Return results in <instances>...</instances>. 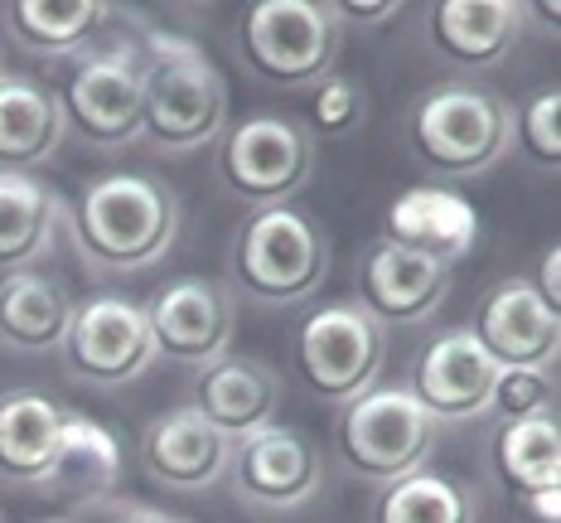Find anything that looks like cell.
Listing matches in <instances>:
<instances>
[{"label":"cell","mask_w":561,"mask_h":523,"mask_svg":"<svg viewBox=\"0 0 561 523\" xmlns=\"http://www.w3.org/2000/svg\"><path fill=\"white\" fill-rule=\"evenodd\" d=\"M73 248L92 272H146L174 248L180 200L146 170H112L83 184L73 204Z\"/></svg>","instance_id":"6da1fadb"},{"label":"cell","mask_w":561,"mask_h":523,"mask_svg":"<svg viewBox=\"0 0 561 523\" xmlns=\"http://www.w3.org/2000/svg\"><path fill=\"white\" fill-rule=\"evenodd\" d=\"M228 132V83L194 39L150 30L140 49V136L165 156H194Z\"/></svg>","instance_id":"7a4b0ae2"},{"label":"cell","mask_w":561,"mask_h":523,"mask_svg":"<svg viewBox=\"0 0 561 523\" xmlns=\"http://www.w3.org/2000/svg\"><path fill=\"white\" fill-rule=\"evenodd\" d=\"M330 276V232L300 204L256 208L228 248V291L256 306H300Z\"/></svg>","instance_id":"3957f363"},{"label":"cell","mask_w":561,"mask_h":523,"mask_svg":"<svg viewBox=\"0 0 561 523\" xmlns=\"http://www.w3.org/2000/svg\"><path fill=\"white\" fill-rule=\"evenodd\" d=\"M513 146V107L479 83H436L407 112V150L436 180L489 174Z\"/></svg>","instance_id":"277c9868"},{"label":"cell","mask_w":561,"mask_h":523,"mask_svg":"<svg viewBox=\"0 0 561 523\" xmlns=\"http://www.w3.org/2000/svg\"><path fill=\"white\" fill-rule=\"evenodd\" d=\"M436 432L440 427L421 412L407 388H368L364 398L339 407L334 451L354 480L388 490L431 461Z\"/></svg>","instance_id":"5b68a950"},{"label":"cell","mask_w":561,"mask_h":523,"mask_svg":"<svg viewBox=\"0 0 561 523\" xmlns=\"http://www.w3.org/2000/svg\"><path fill=\"white\" fill-rule=\"evenodd\" d=\"M290 364L296 378L320 402H354L368 388H378L382 364H388V330L373 325L358 300H324L296 325L290 340Z\"/></svg>","instance_id":"8992f818"},{"label":"cell","mask_w":561,"mask_h":523,"mask_svg":"<svg viewBox=\"0 0 561 523\" xmlns=\"http://www.w3.org/2000/svg\"><path fill=\"white\" fill-rule=\"evenodd\" d=\"M344 49V30L320 0H262L242 20L238 54L252 78L276 88L324 83Z\"/></svg>","instance_id":"52a82bcc"},{"label":"cell","mask_w":561,"mask_h":523,"mask_svg":"<svg viewBox=\"0 0 561 523\" xmlns=\"http://www.w3.org/2000/svg\"><path fill=\"white\" fill-rule=\"evenodd\" d=\"M314 174V136L280 112H252L218 136V180L252 208L296 204Z\"/></svg>","instance_id":"ba28073f"},{"label":"cell","mask_w":561,"mask_h":523,"mask_svg":"<svg viewBox=\"0 0 561 523\" xmlns=\"http://www.w3.org/2000/svg\"><path fill=\"white\" fill-rule=\"evenodd\" d=\"M156 344V359H170L180 368H208L232 354V330H238V296L214 282V276H170L156 286L140 306Z\"/></svg>","instance_id":"9c48e42d"},{"label":"cell","mask_w":561,"mask_h":523,"mask_svg":"<svg viewBox=\"0 0 561 523\" xmlns=\"http://www.w3.org/2000/svg\"><path fill=\"white\" fill-rule=\"evenodd\" d=\"M54 98L64 107V126L88 146L122 150L140 141V49L112 44L83 54Z\"/></svg>","instance_id":"30bf717a"},{"label":"cell","mask_w":561,"mask_h":523,"mask_svg":"<svg viewBox=\"0 0 561 523\" xmlns=\"http://www.w3.org/2000/svg\"><path fill=\"white\" fill-rule=\"evenodd\" d=\"M58 354H64L68 378L88 388H126L156 364V344H150L140 306L112 291L73 300V320H68Z\"/></svg>","instance_id":"8fae6325"},{"label":"cell","mask_w":561,"mask_h":523,"mask_svg":"<svg viewBox=\"0 0 561 523\" xmlns=\"http://www.w3.org/2000/svg\"><path fill=\"white\" fill-rule=\"evenodd\" d=\"M224 480L232 485V494L242 504L286 514V509H300L320 494L324 461H320V446L300 427L272 422L262 432L232 441V461H228Z\"/></svg>","instance_id":"7c38bea8"},{"label":"cell","mask_w":561,"mask_h":523,"mask_svg":"<svg viewBox=\"0 0 561 523\" xmlns=\"http://www.w3.org/2000/svg\"><path fill=\"white\" fill-rule=\"evenodd\" d=\"M455 272L436 258H421L412 248H397V242L378 238L364 248L354 272L358 306L373 316V325L392 330V325H421L431 320L450 296Z\"/></svg>","instance_id":"4fadbf2b"},{"label":"cell","mask_w":561,"mask_h":523,"mask_svg":"<svg viewBox=\"0 0 561 523\" xmlns=\"http://www.w3.org/2000/svg\"><path fill=\"white\" fill-rule=\"evenodd\" d=\"M499 364L479 349L470 330H446L436 334L412 364V383L407 393L436 427L446 422H479L489 417V398H494Z\"/></svg>","instance_id":"5bb4252c"},{"label":"cell","mask_w":561,"mask_h":523,"mask_svg":"<svg viewBox=\"0 0 561 523\" xmlns=\"http://www.w3.org/2000/svg\"><path fill=\"white\" fill-rule=\"evenodd\" d=\"M470 334L499 368H537V374H552L557 368L561 320L523 276L499 282L479 300Z\"/></svg>","instance_id":"9a60e30c"},{"label":"cell","mask_w":561,"mask_h":523,"mask_svg":"<svg viewBox=\"0 0 561 523\" xmlns=\"http://www.w3.org/2000/svg\"><path fill=\"white\" fill-rule=\"evenodd\" d=\"M228 461L232 441L190 402L150 417L146 432H140V465H146L150 480L174 494H198L224 485Z\"/></svg>","instance_id":"2e32d148"},{"label":"cell","mask_w":561,"mask_h":523,"mask_svg":"<svg viewBox=\"0 0 561 523\" xmlns=\"http://www.w3.org/2000/svg\"><path fill=\"white\" fill-rule=\"evenodd\" d=\"M228 441H242L276 422L280 412V374L256 354H224L218 364L198 368L194 402Z\"/></svg>","instance_id":"e0dca14e"},{"label":"cell","mask_w":561,"mask_h":523,"mask_svg":"<svg viewBox=\"0 0 561 523\" xmlns=\"http://www.w3.org/2000/svg\"><path fill=\"white\" fill-rule=\"evenodd\" d=\"M523 0H440L426 15L431 49L455 68H494L523 39Z\"/></svg>","instance_id":"ac0fdd59"},{"label":"cell","mask_w":561,"mask_h":523,"mask_svg":"<svg viewBox=\"0 0 561 523\" xmlns=\"http://www.w3.org/2000/svg\"><path fill=\"white\" fill-rule=\"evenodd\" d=\"M388 242L412 248L421 258H436L455 266L479 238V214L470 200L450 194L446 184H416V190L397 194V204L388 208Z\"/></svg>","instance_id":"d6986e66"},{"label":"cell","mask_w":561,"mask_h":523,"mask_svg":"<svg viewBox=\"0 0 561 523\" xmlns=\"http://www.w3.org/2000/svg\"><path fill=\"white\" fill-rule=\"evenodd\" d=\"M64 422H68V407L54 402L49 393H34V388L0 393V480L39 490L49 480Z\"/></svg>","instance_id":"ffe728a7"},{"label":"cell","mask_w":561,"mask_h":523,"mask_svg":"<svg viewBox=\"0 0 561 523\" xmlns=\"http://www.w3.org/2000/svg\"><path fill=\"white\" fill-rule=\"evenodd\" d=\"M68 320H73V296L58 276L39 272V266L0 276V349L49 354L64 344Z\"/></svg>","instance_id":"44dd1931"},{"label":"cell","mask_w":561,"mask_h":523,"mask_svg":"<svg viewBox=\"0 0 561 523\" xmlns=\"http://www.w3.org/2000/svg\"><path fill=\"white\" fill-rule=\"evenodd\" d=\"M68 126L54 88L39 78L10 73L0 83V170H30L44 166L64 146Z\"/></svg>","instance_id":"7402d4cb"},{"label":"cell","mask_w":561,"mask_h":523,"mask_svg":"<svg viewBox=\"0 0 561 523\" xmlns=\"http://www.w3.org/2000/svg\"><path fill=\"white\" fill-rule=\"evenodd\" d=\"M64 204L39 174L0 170V272H30L54 248Z\"/></svg>","instance_id":"603a6c76"},{"label":"cell","mask_w":561,"mask_h":523,"mask_svg":"<svg viewBox=\"0 0 561 523\" xmlns=\"http://www.w3.org/2000/svg\"><path fill=\"white\" fill-rule=\"evenodd\" d=\"M116 480H122V446H116V436L102 422L68 407L49 480L39 490L58 499H78V504H98V499H107L116 490Z\"/></svg>","instance_id":"cb8c5ba5"},{"label":"cell","mask_w":561,"mask_h":523,"mask_svg":"<svg viewBox=\"0 0 561 523\" xmlns=\"http://www.w3.org/2000/svg\"><path fill=\"white\" fill-rule=\"evenodd\" d=\"M494 475L504 480V490L513 494H537V490H557L561 485V427L557 412L542 417H523V422H504L494 432L489 446Z\"/></svg>","instance_id":"d4e9b609"},{"label":"cell","mask_w":561,"mask_h":523,"mask_svg":"<svg viewBox=\"0 0 561 523\" xmlns=\"http://www.w3.org/2000/svg\"><path fill=\"white\" fill-rule=\"evenodd\" d=\"M107 20L102 0H15L5 10L10 39L25 54L39 58H68L98 34V25Z\"/></svg>","instance_id":"484cf974"},{"label":"cell","mask_w":561,"mask_h":523,"mask_svg":"<svg viewBox=\"0 0 561 523\" xmlns=\"http://www.w3.org/2000/svg\"><path fill=\"white\" fill-rule=\"evenodd\" d=\"M373 523H479V494L460 475L421 465L378 494Z\"/></svg>","instance_id":"4316f807"},{"label":"cell","mask_w":561,"mask_h":523,"mask_svg":"<svg viewBox=\"0 0 561 523\" xmlns=\"http://www.w3.org/2000/svg\"><path fill=\"white\" fill-rule=\"evenodd\" d=\"M513 141L523 146V156L542 170H557L561 160V92L542 88L537 98L513 116Z\"/></svg>","instance_id":"83f0119b"},{"label":"cell","mask_w":561,"mask_h":523,"mask_svg":"<svg viewBox=\"0 0 561 523\" xmlns=\"http://www.w3.org/2000/svg\"><path fill=\"white\" fill-rule=\"evenodd\" d=\"M542 412H557L552 374H537V368H499L489 417H499V422H523V417H542Z\"/></svg>","instance_id":"f1b7e54d"},{"label":"cell","mask_w":561,"mask_h":523,"mask_svg":"<svg viewBox=\"0 0 561 523\" xmlns=\"http://www.w3.org/2000/svg\"><path fill=\"white\" fill-rule=\"evenodd\" d=\"M364 112H368V98L354 78L344 73H330L324 83H314V98H310V136H348L364 126Z\"/></svg>","instance_id":"f546056e"},{"label":"cell","mask_w":561,"mask_h":523,"mask_svg":"<svg viewBox=\"0 0 561 523\" xmlns=\"http://www.w3.org/2000/svg\"><path fill=\"white\" fill-rule=\"evenodd\" d=\"M397 10H402V0H339V5H330V15L344 30V25H388V20H397Z\"/></svg>","instance_id":"4dcf8cb0"},{"label":"cell","mask_w":561,"mask_h":523,"mask_svg":"<svg viewBox=\"0 0 561 523\" xmlns=\"http://www.w3.org/2000/svg\"><path fill=\"white\" fill-rule=\"evenodd\" d=\"M557 266H561V252L547 248L542 262H537V282H533V291H537V296H542L552 310H557Z\"/></svg>","instance_id":"1f68e13d"},{"label":"cell","mask_w":561,"mask_h":523,"mask_svg":"<svg viewBox=\"0 0 561 523\" xmlns=\"http://www.w3.org/2000/svg\"><path fill=\"white\" fill-rule=\"evenodd\" d=\"M523 504H528V514H533L537 523H557V519H561V485H557V490L523 494Z\"/></svg>","instance_id":"d6a6232c"},{"label":"cell","mask_w":561,"mask_h":523,"mask_svg":"<svg viewBox=\"0 0 561 523\" xmlns=\"http://www.w3.org/2000/svg\"><path fill=\"white\" fill-rule=\"evenodd\" d=\"M112 523H190L180 514H170V509H150V504H126L122 514H116Z\"/></svg>","instance_id":"836d02e7"},{"label":"cell","mask_w":561,"mask_h":523,"mask_svg":"<svg viewBox=\"0 0 561 523\" xmlns=\"http://www.w3.org/2000/svg\"><path fill=\"white\" fill-rule=\"evenodd\" d=\"M10 78V68H5V49H0V83H5Z\"/></svg>","instance_id":"e575fe53"},{"label":"cell","mask_w":561,"mask_h":523,"mask_svg":"<svg viewBox=\"0 0 561 523\" xmlns=\"http://www.w3.org/2000/svg\"><path fill=\"white\" fill-rule=\"evenodd\" d=\"M44 523H68V519H44Z\"/></svg>","instance_id":"d590c367"},{"label":"cell","mask_w":561,"mask_h":523,"mask_svg":"<svg viewBox=\"0 0 561 523\" xmlns=\"http://www.w3.org/2000/svg\"><path fill=\"white\" fill-rule=\"evenodd\" d=\"M0 523H5V514H0Z\"/></svg>","instance_id":"8d00e7d4"}]
</instances>
